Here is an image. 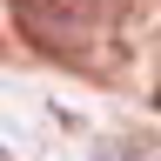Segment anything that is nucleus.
Segmentation results:
<instances>
[{
  "label": "nucleus",
  "mask_w": 161,
  "mask_h": 161,
  "mask_svg": "<svg viewBox=\"0 0 161 161\" xmlns=\"http://www.w3.org/2000/svg\"><path fill=\"white\" fill-rule=\"evenodd\" d=\"M14 20L40 40V47H54V54H80V14L60 7V0H14Z\"/></svg>",
  "instance_id": "1"
}]
</instances>
